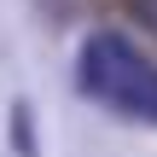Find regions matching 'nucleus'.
I'll use <instances>...</instances> for the list:
<instances>
[{"label": "nucleus", "mask_w": 157, "mask_h": 157, "mask_svg": "<svg viewBox=\"0 0 157 157\" xmlns=\"http://www.w3.org/2000/svg\"><path fill=\"white\" fill-rule=\"evenodd\" d=\"M12 151L17 157H41V134H35V105L12 99Z\"/></svg>", "instance_id": "obj_2"}, {"label": "nucleus", "mask_w": 157, "mask_h": 157, "mask_svg": "<svg viewBox=\"0 0 157 157\" xmlns=\"http://www.w3.org/2000/svg\"><path fill=\"white\" fill-rule=\"evenodd\" d=\"M128 17H140L146 29H157V0H128Z\"/></svg>", "instance_id": "obj_3"}, {"label": "nucleus", "mask_w": 157, "mask_h": 157, "mask_svg": "<svg viewBox=\"0 0 157 157\" xmlns=\"http://www.w3.org/2000/svg\"><path fill=\"white\" fill-rule=\"evenodd\" d=\"M76 82H82V93L99 99L105 111L157 128V64L122 35V29H93V35L82 41Z\"/></svg>", "instance_id": "obj_1"}]
</instances>
